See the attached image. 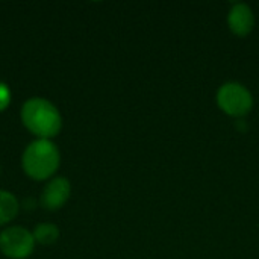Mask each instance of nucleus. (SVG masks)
Returning a JSON list of instances; mask_svg holds the SVG:
<instances>
[{"instance_id": "nucleus-3", "label": "nucleus", "mask_w": 259, "mask_h": 259, "mask_svg": "<svg viewBox=\"0 0 259 259\" xmlns=\"http://www.w3.org/2000/svg\"><path fill=\"white\" fill-rule=\"evenodd\" d=\"M217 105L229 117L241 118L253 108L252 93L240 82H226L217 91Z\"/></svg>"}, {"instance_id": "nucleus-6", "label": "nucleus", "mask_w": 259, "mask_h": 259, "mask_svg": "<svg viewBox=\"0 0 259 259\" xmlns=\"http://www.w3.org/2000/svg\"><path fill=\"white\" fill-rule=\"evenodd\" d=\"M228 26L235 36L244 38L255 27V14L246 3H235L228 14Z\"/></svg>"}, {"instance_id": "nucleus-9", "label": "nucleus", "mask_w": 259, "mask_h": 259, "mask_svg": "<svg viewBox=\"0 0 259 259\" xmlns=\"http://www.w3.org/2000/svg\"><path fill=\"white\" fill-rule=\"evenodd\" d=\"M11 99H12L11 88H9L5 82H0V112L5 111V109L9 106Z\"/></svg>"}, {"instance_id": "nucleus-8", "label": "nucleus", "mask_w": 259, "mask_h": 259, "mask_svg": "<svg viewBox=\"0 0 259 259\" xmlns=\"http://www.w3.org/2000/svg\"><path fill=\"white\" fill-rule=\"evenodd\" d=\"M33 238L35 243L42 244V246H50L56 243L59 238V228L53 223H39L33 229Z\"/></svg>"}, {"instance_id": "nucleus-7", "label": "nucleus", "mask_w": 259, "mask_h": 259, "mask_svg": "<svg viewBox=\"0 0 259 259\" xmlns=\"http://www.w3.org/2000/svg\"><path fill=\"white\" fill-rule=\"evenodd\" d=\"M18 209L20 205L17 197L6 190H0V228L14 220L18 214Z\"/></svg>"}, {"instance_id": "nucleus-4", "label": "nucleus", "mask_w": 259, "mask_h": 259, "mask_svg": "<svg viewBox=\"0 0 259 259\" xmlns=\"http://www.w3.org/2000/svg\"><path fill=\"white\" fill-rule=\"evenodd\" d=\"M35 249V238L30 231L21 226H9L0 232V252L11 259H26Z\"/></svg>"}, {"instance_id": "nucleus-5", "label": "nucleus", "mask_w": 259, "mask_h": 259, "mask_svg": "<svg viewBox=\"0 0 259 259\" xmlns=\"http://www.w3.org/2000/svg\"><path fill=\"white\" fill-rule=\"evenodd\" d=\"M71 196V184L67 178L58 176L49 181L41 193V206L49 211L61 209Z\"/></svg>"}, {"instance_id": "nucleus-1", "label": "nucleus", "mask_w": 259, "mask_h": 259, "mask_svg": "<svg viewBox=\"0 0 259 259\" xmlns=\"http://www.w3.org/2000/svg\"><path fill=\"white\" fill-rule=\"evenodd\" d=\"M20 117L24 127L41 140H50L62 129V115L59 109L42 97L27 99L21 106Z\"/></svg>"}, {"instance_id": "nucleus-2", "label": "nucleus", "mask_w": 259, "mask_h": 259, "mask_svg": "<svg viewBox=\"0 0 259 259\" xmlns=\"http://www.w3.org/2000/svg\"><path fill=\"white\" fill-rule=\"evenodd\" d=\"M61 165V153L52 140H35L29 143L21 156L24 173L33 181H47Z\"/></svg>"}]
</instances>
